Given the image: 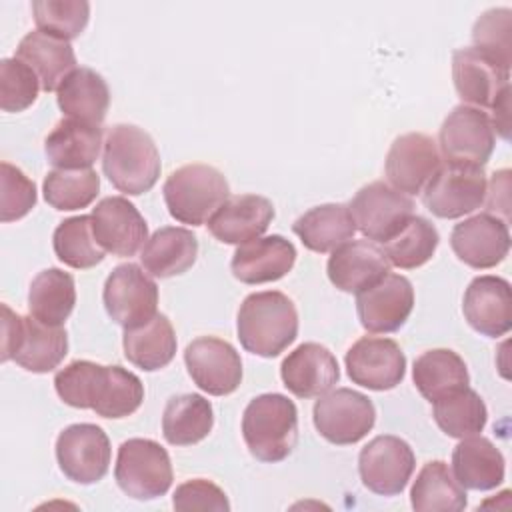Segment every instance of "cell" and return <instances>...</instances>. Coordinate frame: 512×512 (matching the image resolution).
I'll list each match as a JSON object with an SVG mask.
<instances>
[{
	"instance_id": "6da1fadb",
	"label": "cell",
	"mask_w": 512,
	"mask_h": 512,
	"mask_svg": "<svg viewBox=\"0 0 512 512\" xmlns=\"http://www.w3.org/2000/svg\"><path fill=\"white\" fill-rule=\"evenodd\" d=\"M236 330L244 350L262 358H274L298 336L296 306L278 290L248 294L240 304Z\"/></svg>"
},
{
	"instance_id": "7a4b0ae2",
	"label": "cell",
	"mask_w": 512,
	"mask_h": 512,
	"mask_svg": "<svg viewBox=\"0 0 512 512\" xmlns=\"http://www.w3.org/2000/svg\"><path fill=\"white\" fill-rule=\"evenodd\" d=\"M102 170L118 192L140 196L158 182L160 152L146 130L134 124H116L104 140Z\"/></svg>"
},
{
	"instance_id": "3957f363",
	"label": "cell",
	"mask_w": 512,
	"mask_h": 512,
	"mask_svg": "<svg viewBox=\"0 0 512 512\" xmlns=\"http://www.w3.org/2000/svg\"><path fill=\"white\" fill-rule=\"evenodd\" d=\"M242 436L256 460L282 462L298 442L296 404L276 392L252 398L242 416Z\"/></svg>"
},
{
	"instance_id": "277c9868",
	"label": "cell",
	"mask_w": 512,
	"mask_h": 512,
	"mask_svg": "<svg viewBox=\"0 0 512 512\" xmlns=\"http://www.w3.org/2000/svg\"><path fill=\"white\" fill-rule=\"evenodd\" d=\"M162 194L174 220L202 226L230 196V186L214 166L186 164L166 178Z\"/></svg>"
},
{
	"instance_id": "5b68a950",
	"label": "cell",
	"mask_w": 512,
	"mask_h": 512,
	"mask_svg": "<svg viewBox=\"0 0 512 512\" xmlns=\"http://www.w3.org/2000/svg\"><path fill=\"white\" fill-rule=\"evenodd\" d=\"M114 478L120 490L136 500L164 496L174 480L172 462L158 442L150 438H130L120 444Z\"/></svg>"
},
{
	"instance_id": "8992f818",
	"label": "cell",
	"mask_w": 512,
	"mask_h": 512,
	"mask_svg": "<svg viewBox=\"0 0 512 512\" xmlns=\"http://www.w3.org/2000/svg\"><path fill=\"white\" fill-rule=\"evenodd\" d=\"M312 418L322 438L336 446H348L362 440L374 428L376 410L362 392L336 388L318 396Z\"/></svg>"
},
{
	"instance_id": "52a82bcc",
	"label": "cell",
	"mask_w": 512,
	"mask_h": 512,
	"mask_svg": "<svg viewBox=\"0 0 512 512\" xmlns=\"http://www.w3.org/2000/svg\"><path fill=\"white\" fill-rule=\"evenodd\" d=\"M488 180L480 166L442 164L422 190L424 206L438 218H460L486 200Z\"/></svg>"
},
{
	"instance_id": "ba28073f",
	"label": "cell",
	"mask_w": 512,
	"mask_h": 512,
	"mask_svg": "<svg viewBox=\"0 0 512 512\" xmlns=\"http://www.w3.org/2000/svg\"><path fill=\"white\" fill-rule=\"evenodd\" d=\"M496 144L490 116L480 108L460 104L442 122L438 134L440 156L450 164L484 166Z\"/></svg>"
},
{
	"instance_id": "9c48e42d",
	"label": "cell",
	"mask_w": 512,
	"mask_h": 512,
	"mask_svg": "<svg viewBox=\"0 0 512 512\" xmlns=\"http://www.w3.org/2000/svg\"><path fill=\"white\" fill-rule=\"evenodd\" d=\"M348 208L356 230L372 242L390 240L414 216L412 198L382 180L362 186Z\"/></svg>"
},
{
	"instance_id": "30bf717a",
	"label": "cell",
	"mask_w": 512,
	"mask_h": 512,
	"mask_svg": "<svg viewBox=\"0 0 512 512\" xmlns=\"http://www.w3.org/2000/svg\"><path fill=\"white\" fill-rule=\"evenodd\" d=\"M102 300L108 316L124 330L136 328L158 314V286L132 262L120 264L108 274Z\"/></svg>"
},
{
	"instance_id": "8fae6325",
	"label": "cell",
	"mask_w": 512,
	"mask_h": 512,
	"mask_svg": "<svg viewBox=\"0 0 512 512\" xmlns=\"http://www.w3.org/2000/svg\"><path fill=\"white\" fill-rule=\"evenodd\" d=\"M110 440L96 424H72L56 438V460L62 474L78 484L102 480L110 468Z\"/></svg>"
},
{
	"instance_id": "7c38bea8",
	"label": "cell",
	"mask_w": 512,
	"mask_h": 512,
	"mask_svg": "<svg viewBox=\"0 0 512 512\" xmlns=\"http://www.w3.org/2000/svg\"><path fill=\"white\" fill-rule=\"evenodd\" d=\"M416 466L410 444L398 436L384 434L372 438L358 456L362 484L380 496L400 494Z\"/></svg>"
},
{
	"instance_id": "4fadbf2b",
	"label": "cell",
	"mask_w": 512,
	"mask_h": 512,
	"mask_svg": "<svg viewBox=\"0 0 512 512\" xmlns=\"http://www.w3.org/2000/svg\"><path fill=\"white\" fill-rule=\"evenodd\" d=\"M194 384L210 396L232 394L242 382V360L236 348L216 336H200L184 350Z\"/></svg>"
},
{
	"instance_id": "5bb4252c",
	"label": "cell",
	"mask_w": 512,
	"mask_h": 512,
	"mask_svg": "<svg viewBox=\"0 0 512 512\" xmlns=\"http://www.w3.org/2000/svg\"><path fill=\"white\" fill-rule=\"evenodd\" d=\"M346 372L350 380L368 390H392L406 374L402 348L382 336H362L346 352Z\"/></svg>"
},
{
	"instance_id": "9a60e30c",
	"label": "cell",
	"mask_w": 512,
	"mask_h": 512,
	"mask_svg": "<svg viewBox=\"0 0 512 512\" xmlns=\"http://www.w3.org/2000/svg\"><path fill=\"white\" fill-rule=\"evenodd\" d=\"M414 308V288L406 276L388 272L356 294V312L364 330L390 334L404 326Z\"/></svg>"
},
{
	"instance_id": "2e32d148",
	"label": "cell",
	"mask_w": 512,
	"mask_h": 512,
	"mask_svg": "<svg viewBox=\"0 0 512 512\" xmlns=\"http://www.w3.org/2000/svg\"><path fill=\"white\" fill-rule=\"evenodd\" d=\"M442 166L438 144L422 132L398 136L386 156L384 172L392 188L404 194H420Z\"/></svg>"
},
{
	"instance_id": "e0dca14e",
	"label": "cell",
	"mask_w": 512,
	"mask_h": 512,
	"mask_svg": "<svg viewBox=\"0 0 512 512\" xmlns=\"http://www.w3.org/2000/svg\"><path fill=\"white\" fill-rule=\"evenodd\" d=\"M452 80L462 102L474 108L492 104L510 88V68L478 48H460L452 54Z\"/></svg>"
},
{
	"instance_id": "ac0fdd59",
	"label": "cell",
	"mask_w": 512,
	"mask_h": 512,
	"mask_svg": "<svg viewBox=\"0 0 512 512\" xmlns=\"http://www.w3.org/2000/svg\"><path fill=\"white\" fill-rule=\"evenodd\" d=\"M90 218L96 242L114 256H134L148 240L144 216L124 196L102 198Z\"/></svg>"
},
{
	"instance_id": "d6986e66",
	"label": "cell",
	"mask_w": 512,
	"mask_h": 512,
	"mask_svg": "<svg viewBox=\"0 0 512 512\" xmlns=\"http://www.w3.org/2000/svg\"><path fill=\"white\" fill-rule=\"evenodd\" d=\"M450 246L458 260L470 268H494L508 256L510 250L508 222L490 212L466 218L454 226Z\"/></svg>"
},
{
	"instance_id": "ffe728a7",
	"label": "cell",
	"mask_w": 512,
	"mask_h": 512,
	"mask_svg": "<svg viewBox=\"0 0 512 512\" xmlns=\"http://www.w3.org/2000/svg\"><path fill=\"white\" fill-rule=\"evenodd\" d=\"M284 386L298 398H318L340 380L336 356L318 342L294 348L280 366Z\"/></svg>"
},
{
	"instance_id": "44dd1931",
	"label": "cell",
	"mask_w": 512,
	"mask_h": 512,
	"mask_svg": "<svg viewBox=\"0 0 512 512\" xmlns=\"http://www.w3.org/2000/svg\"><path fill=\"white\" fill-rule=\"evenodd\" d=\"M468 324L488 338L504 336L512 328V292L508 280L500 276L474 278L462 300Z\"/></svg>"
},
{
	"instance_id": "7402d4cb",
	"label": "cell",
	"mask_w": 512,
	"mask_h": 512,
	"mask_svg": "<svg viewBox=\"0 0 512 512\" xmlns=\"http://www.w3.org/2000/svg\"><path fill=\"white\" fill-rule=\"evenodd\" d=\"M326 272L330 282L348 294H358L390 272L384 250L372 240H348L332 250Z\"/></svg>"
},
{
	"instance_id": "603a6c76",
	"label": "cell",
	"mask_w": 512,
	"mask_h": 512,
	"mask_svg": "<svg viewBox=\"0 0 512 512\" xmlns=\"http://www.w3.org/2000/svg\"><path fill=\"white\" fill-rule=\"evenodd\" d=\"M274 220V206L258 194L228 196L210 216V234L224 244H244L260 238Z\"/></svg>"
},
{
	"instance_id": "cb8c5ba5",
	"label": "cell",
	"mask_w": 512,
	"mask_h": 512,
	"mask_svg": "<svg viewBox=\"0 0 512 512\" xmlns=\"http://www.w3.org/2000/svg\"><path fill=\"white\" fill-rule=\"evenodd\" d=\"M296 262V248L280 234L254 238L236 248L230 268L244 284H266L286 276Z\"/></svg>"
},
{
	"instance_id": "d4e9b609",
	"label": "cell",
	"mask_w": 512,
	"mask_h": 512,
	"mask_svg": "<svg viewBox=\"0 0 512 512\" xmlns=\"http://www.w3.org/2000/svg\"><path fill=\"white\" fill-rule=\"evenodd\" d=\"M102 142V128L80 120L62 118L44 140V152L54 168H92Z\"/></svg>"
},
{
	"instance_id": "484cf974",
	"label": "cell",
	"mask_w": 512,
	"mask_h": 512,
	"mask_svg": "<svg viewBox=\"0 0 512 512\" xmlns=\"http://www.w3.org/2000/svg\"><path fill=\"white\" fill-rule=\"evenodd\" d=\"M16 58L34 70L42 90L46 92L58 90L62 80L76 70V54L72 44L42 30H32L20 40Z\"/></svg>"
},
{
	"instance_id": "4316f807",
	"label": "cell",
	"mask_w": 512,
	"mask_h": 512,
	"mask_svg": "<svg viewBox=\"0 0 512 512\" xmlns=\"http://www.w3.org/2000/svg\"><path fill=\"white\" fill-rule=\"evenodd\" d=\"M58 108L66 118L100 126L110 106L106 80L92 68L72 70L56 90Z\"/></svg>"
},
{
	"instance_id": "83f0119b",
	"label": "cell",
	"mask_w": 512,
	"mask_h": 512,
	"mask_svg": "<svg viewBox=\"0 0 512 512\" xmlns=\"http://www.w3.org/2000/svg\"><path fill=\"white\" fill-rule=\"evenodd\" d=\"M504 456L484 436L460 438L452 452V474L462 488L492 490L504 480Z\"/></svg>"
},
{
	"instance_id": "f1b7e54d",
	"label": "cell",
	"mask_w": 512,
	"mask_h": 512,
	"mask_svg": "<svg viewBox=\"0 0 512 512\" xmlns=\"http://www.w3.org/2000/svg\"><path fill=\"white\" fill-rule=\"evenodd\" d=\"M198 256V238L188 228L162 226L142 246L140 262L156 278H170L190 270Z\"/></svg>"
},
{
	"instance_id": "f546056e",
	"label": "cell",
	"mask_w": 512,
	"mask_h": 512,
	"mask_svg": "<svg viewBox=\"0 0 512 512\" xmlns=\"http://www.w3.org/2000/svg\"><path fill=\"white\" fill-rule=\"evenodd\" d=\"M68 354V334L62 326H50L34 316H22L20 338L12 360L28 372L46 374Z\"/></svg>"
},
{
	"instance_id": "4dcf8cb0",
	"label": "cell",
	"mask_w": 512,
	"mask_h": 512,
	"mask_svg": "<svg viewBox=\"0 0 512 512\" xmlns=\"http://www.w3.org/2000/svg\"><path fill=\"white\" fill-rule=\"evenodd\" d=\"M292 230L308 250L324 254L352 240L356 224L346 204H320L304 212Z\"/></svg>"
},
{
	"instance_id": "1f68e13d",
	"label": "cell",
	"mask_w": 512,
	"mask_h": 512,
	"mask_svg": "<svg viewBox=\"0 0 512 512\" xmlns=\"http://www.w3.org/2000/svg\"><path fill=\"white\" fill-rule=\"evenodd\" d=\"M122 346L130 364L154 372L172 362L176 354V334L170 320L164 314H156L136 328H126Z\"/></svg>"
},
{
	"instance_id": "d6a6232c",
	"label": "cell",
	"mask_w": 512,
	"mask_h": 512,
	"mask_svg": "<svg viewBox=\"0 0 512 512\" xmlns=\"http://www.w3.org/2000/svg\"><path fill=\"white\" fill-rule=\"evenodd\" d=\"M144 400L140 378L122 366H102L98 370L90 410L102 418H126L134 414Z\"/></svg>"
},
{
	"instance_id": "836d02e7",
	"label": "cell",
	"mask_w": 512,
	"mask_h": 512,
	"mask_svg": "<svg viewBox=\"0 0 512 512\" xmlns=\"http://www.w3.org/2000/svg\"><path fill=\"white\" fill-rule=\"evenodd\" d=\"M214 426L212 404L200 394H180L166 402L162 434L172 446H192L204 440Z\"/></svg>"
},
{
	"instance_id": "e575fe53",
	"label": "cell",
	"mask_w": 512,
	"mask_h": 512,
	"mask_svg": "<svg viewBox=\"0 0 512 512\" xmlns=\"http://www.w3.org/2000/svg\"><path fill=\"white\" fill-rule=\"evenodd\" d=\"M76 304V284L72 274L60 268L38 272L28 290V310L36 320L62 326Z\"/></svg>"
},
{
	"instance_id": "d590c367",
	"label": "cell",
	"mask_w": 512,
	"mask_h": 512,
	"mask_svg": "<svg viewBox=\"0 0 512 512\" xmlns=\"http://www.w3.org/2000/svg\"><path fill=\"white\" fill-rule=\"evenodd\" d=\"M410 502L418 512H458L466 508V492L446 462L430 460L412 484Z\"/></svg>"
},
{
	"instance_id": "8d00e7d4",
	"label": "cell",
	"mask_w": 512,
	"mask_h": 512,
	"mask_svg": "<svg viewBox=\"0 0 512 512\" xmlns=\"http://www.w3.org/2000/svg\"><path fill=\"white\" fill-rule=\"evenodd\" d=\"M412 378L418 392L430 402L470 384L464 360L448 348H434L420 354L414 362Z\"/></svg>"
},
{
	"instance_id": "74e56055",
	"label": "cell",
	"mask_w": 512,
	"mask_h": 512,
	"mask_svg": "<svg viewBox=\"0 0 512 512\" xmlns=\"http://www.w3.org/2000/svg\"><path fill=\"white\" fill-rule=\"evenodd\" d=\"M432 416L444 434L452 438H466L484 430L488 410L478 392L464 386L434 400Z\"/></svg>"
},
{
	"instance_id": "f35d334b",
	"label": "cell",
	"mask_w": 512,
	"mask_h": 512,
	"mask_svg": "<svg viewBox=\"0 0 512 512\" xmlns=\"http://www.w3.org/2000/svg\"><path fill=\"white\" fill-rule=\"evenodd\" d=\"M438 232L434 224H430L422 216H412L390 240L384 244V254L390 262V266L402 268V270H414L426 264L436 248H438Z\"/></svg>"
},
{
	"instance_id": "ab89813d",
	"label": "cell",
	"mask_w": 512,
	"mask_h": 512,
	"mask_svg": "<svg viewBox=\"0 0 512 512\" xmlns=\"http://www.w3.org/2000/svg\"><path fill=\"white\" fill-rule=\"evenodd\" d=\"M52 246L60 262L78 270L100 264L106 254V250L96 242L92 218L86 214L62 220L54 230Z\"/></svg>"
},
{
	"instance_id": "60d3db41",
	"label": "cell",
	"mask_w": 512,
	"mask_h": 512,
	"mask_svg": "<svg viewBox=\"0 0 512 512\" xmlns=\"http://www.w3.org/2000/svg\"><path fill=\"white\" fill-rule=\"evenodd\" d=\"M44 200L56 210H80L94 202L100 192V176L92 168H54L42 184Z\"/></svg>"
},
{
	"instance_id": "b9f144b4",
	"label": "cell",
	"mask_w": 512,
	"mask_h": 512,
	"mask_svg": "<svg viewBox=\"0 0 512 512\" xmlns=\"http://www.w3.org/2000/svg\"><path fill=\"white\" fill-rule=\"evenodd\" d=\"M32 16L38 30L62 40L78 38L90 18V4L84 0H36Z\"/></svg>"
},
{
	"instance_id": "7bdbcfd3",
	"label": "cell",
	"mask_w": 512,
	"mask_h": 512,
	"mask_svg": "<svg viewBox=\"0 0 512 512\" xmlns=\"http://www.w3.org/2000/svg\"><path fill=\"white\" fill-rule=\"evenodd\" d=\"M40 80L22 60L4 58L0 62V108L4 112H22L38 98Z\"/></svg>"
},
{
	"instance_id": "ee69618b",
	"label": "cell",
	"mask_w": 512,
	"mask_h": 512,
	"mask_svg": "<svg viewBox=\"0 0 512 512\" xmlns=\"http://www.w3.org/2000/svg\"><path fill=\"white\" fill-rule=\"evenodd\" d=\"M474 48L510 68L512 12L508 8L486 10L472 28Z\"/></svg>"
},
{
	"instance_id": "f6af8a7d",
	"label": "cell",
	"mask_w": 512,
	"mask_h": 512,
	"mask_svg": "<svg viewBox=\"0 0 512 512\" xmlns=\"http://www.w3.org/2000/svg\"><path fill=\"white\" fill-rule=\"evenodd\" d=\"M0 218L2 222H14L24 218L36 204V186L34 182L10 162L0 164Z\"/></svg>"
},
{
	"instance_id": "bcb514c9",
	"label": "cell",
	"mask_w": 512,
	"mask_h": 512,
	"mask_svg": "<svg viewBox=\"0 0 512 512\" xmlns=\"http://www.w3.org/2000/svg\"><path fill=\"white\" fill-rule=\"evenodd\" d=\"M98 370L100 364L90 360H74L66 364L54 376L56 394L72 408H90Z\"/></svg>"
},
{
	"instance_id": "7dc6e473",
	"label": "cell",
	"mask_w": 512,
	"mask_h": 512,
	"mask_svg": "<svg viewBox=\"0 0 512 512\" xmlns=\"http://www.w3.org/2000/svg\"><path fill=\"white\" fill-rule=\"evenodd\" d=\"M172 504L176 510H216V512L230 510V502L224 490L206 478H194V480L182 482L174 490Z\"/></svg>"
},
{
	"instance_id": "c3c4849f",
	"label": "cell",
	"mask_w": 512,
	"mask_h": 512,
	"mask_svg": "<svg viewBox=\"0 0 512 512\" xmlns=\"http://www.w3.org/2000/svg\"><path fill=\"white\" fill-rule=\"evenodd\" d=\"M22 328V316L12 312L6 304H2V360H10L14 356L18 338Z\"/></svg>"
},
{
	"instance_id": "681fc988",
	"label": "cell",
	"mask_w": 512,
	"mask_h": 512,
	"mask_svg": "<svg viewBox=\"0 0 512 512\" xmlns=\"http://www.w3.org/2000/svg\"><path fill=\"white\" fill-rule=\"evenodd\" d=\"M492 128L494 132H500L504 140L510 138V88L502 92V96L492 104Z\"/></svg>"
}]
</instances>
